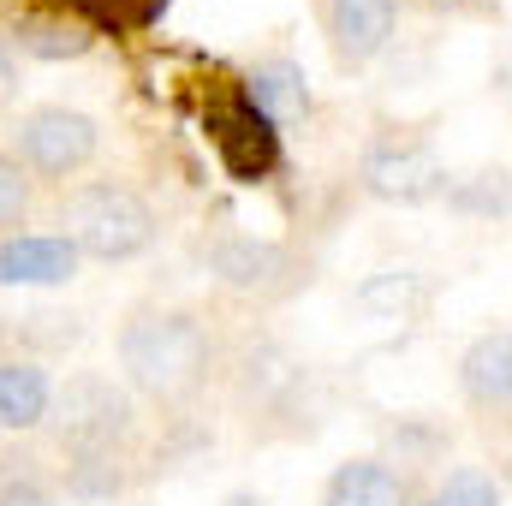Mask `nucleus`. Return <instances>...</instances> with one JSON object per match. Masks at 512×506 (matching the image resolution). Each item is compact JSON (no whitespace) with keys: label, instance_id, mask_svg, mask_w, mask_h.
<instances>
[{"label":"nucleus","instance_id":"1","mask_svg":"<svg viewBox=\"0 0 512 506\" xmlns=\"http://www.w3.org/2000/svg\"><path fill=\"white\" fill-rule=\"evenodd\" d=\"M209 364H215V346L191 310H155L149 304V310H131V322L120 328V370L155 405L191 399L209 381Z\"/></svg>","mask_w":512,"mask_h":506},{"label":"nucleus","instance_id":"2","mask_svg":"<svg viewBox=\"0 0 512 506\" xmlns=\"http://www.w3.org/2000/svg\"><path fill=\"white\" fill-rule=\"evenodd\" d=\"M203 137L233 185H262L280 167V126L245 96V84L215 78L203 84Z\"/></svg>","mask_w":512,"mask_h":506},{"label":"nucleus","instance_id":"3","mask_svg":"<svg viewBox=\"0 0 512 506\" xmlns=\"http://www.w3.org/2000/svg\"><path fill=\"white\" fill-rule=\"evenodd\" d=\"M66 239L78 245V256H96V262H131L155 245V209L114 179H96V185H78L66 197Z\"/></svg>","mask_w":512,"mask_h":506},{"label":"nucleus","instance_id":"4","mask_svg":"<svg viewBox=\"0 0 512 506\" xmlns=\"http://www.w3.org/2000/svg\"><path fill=\"white\" fill-rule=\"evenodd\" d=\"M54 441L66 459L78 453H120L126 435L137 429V405L126 387H114L108 376H72L66 387H54Z\"/></svg>","mask_w":512,"mask_h":506},{"label":"nucleus","instance_id":"5","mask_svg":"<svg viewBox=\"0 0 512 506\" xmlns=\"http://www.w3.org/2000/svg\"><path fill=\"white\" fill-rule=\"evenodd\" d=\"M364 191L376 203H429V197H447V167L435 155L429 137H411V131H382L370 149H364Z\"/></svg>","mask_w":512,"mask_h":506},{"label":"nucleus","instance_id":"6","mask_svg":"<svg viewBox=\"0 0 512 506\" xmlns=\"http://www.w3.org/2000/svg\"><path fill=\"white\" fill-rule=\"evenodd\" d=\"M12 149H18V167H30L42 179H66L96 161L102 126L78 108H30L12 131Z\"/></svg>","mask_w":512,"mask_h":506},{"label":"nucleus","instance_id":"7","mask_svg":"<svg viewBox=\"0 0 512 506\" xmlns=\"http://www.w3.org/2000/svg\"><path fill=\"white\" fill-rule=\"evenodd\" d=\"M203 262H209V274L227 292H245V298H286L304 280L298 256L286 251L280 239H256V233H221V239H209Z\"/></svg>","mask_w":512,"mask_h":506},{"label":"nucleus","instance_id":"8","mask_svg":"<svg viewBox=\"0 0 512 506\" xmlns=\"http://www.w3.org/2000/svg\"><path fill=\"white\" fill-rule=\"evenodd\" d=\"M78 245L66 233H6L0 239V286H66L78 274Z\"/></svg>","mask_w":512,"mask_h":506},{"label":"nucleus","instance_id":"9","mask_svg":"<svg viewBox=\"0 0 512 506\" xmlns=\"http://www.w3.org/2000/svg\"><path fill=\"white\" fill-rule=\"evenodd\" d=\"M399 0H328V36L346 66H370L393 42Z\"/></svg>","mask_w":512,"mask_h":506},{"label":"nucleus","instance_id":"10","mask_svg":"<svg viewBox=\"0 0 512 506\" xmlns=\"http://www.w3.org/2000/svg\"><path fill=\"white\" fill-rule=\"evenodd\" d=\"M459 393L477 411H507L512 405V328L477 334L459 358Z\"/></svg>","mask_w":512,"mask_h":506},{"label":"nucleus","instance_id":"11","mask_svg":"<svg viewBox=\"0 0 512 506\" xmlns=\"http://www.w3.org/2000/svg\"><path fill=\"white\" fill-rule=\"evenodd\" d=\"M322 506H411V483L387 459H346L334 465Z\"/></svg>","mask_w":512,"mask_h":506},{"label":"nucleus","instance_id":"12","mask_svg":"<svg viewBox=\"0 0 512 506\" xmlns=\"http://www.w3.org/2000/svg\"><path fill=\"white\" fill-rule=\"evenodd\" d=\"M54 411V376L36 358H0V429H36Z\"/></svg>","mask_w":512,"mask_h":506},{"label":"nucleus","instance_id":"13","mask_svg":"<svg viewBox=\"0 0 512 506\" xmlns=\"http://www.w3.org/2000/svg\"><path fill=\"white\" fill-rule=\"evenodd\" d=\"M239 84H245V96H251V102L268 114V120H274V126H292V120H304V114H310V84H304V66H298V60H286V54L256 60Z\"/></svg>","mask_w":512,"mask_h":506},{"label":"nucleus","instance_id":"14","mask_svg":"<svg viewBox=\"0 0 512 506\" xmlns=\"http://www.w3.org/2000/svg\"><path fill=\"white\" fill-rule=\"evenodd\" d=\"M12 42L24 54H36V60H78V54L96 48V30H84L78 18H66L54 6H36V12H24L12 24Z\"/></svg>","mask_w":512,"mask_h":506},{"label":"nucleus","instance_id":"15","mask_svg":"<svg viewBox=\"0 0 512 506\" xmlns=\"http://www.w3.org/2000/svg\"><path fill=\"white\" fill-rule=\"evenodd\" d=\"M42 6L78 18L96 36H137L149 24H161V12H167V0H42Z\"/></svg>","mask_w":512,"mask_h":506},{"label":"nucleus","instance_id":"16","mask_svg":"<svg viewBox=\"0 0 512 506\" xmlns=\"http://www.w3.org/2000/svg\"><path fill=\"white\" fill-rule=\"evenodd\" d=\"M126 489V459L120 453H78L66 459V495L72 501H114Z\"/></svg>","mask_w":512,"mask_h":506},{"label":"nucleus","instance_id":"17","mask_svg":"<svg viewBox=\"0 0 512 506\" xmlns=\"http://www.w3.org/2000/svg\"><path fill=\"white\" fill-rule=\"evenodd\" d=\"M447 203L459 215H512V173H471L459 185H447Z\"/></svg>","mask_w":512,"mask_h":506},{"label":"nucleus","instance_id":"18","mask_svg":"<svg viewBox=\"0 0 512 506\" xmlns=\"http://www.w3.org/2000/svg\"><path fill=\"white\" fill-rule=\"evenodd\" d=\"M417 506H501V483L489 471H477V465H459V471H447Z\"/></svg>","mask_w":512,"mask_h":506},{"label":"nucleus","instance_id":"19","mask_svg":"<svg viewBox=\"0 0 512 506\" xmlns=\"http://www.w3.org/2000/svg\"><path fill=\"white\" fill-rule=\"evenodd\" d=\"M423 298H429V286H423L417 274H376V280L358 292L364 310H417Z\"/></svg>","mask_w":512,"mask_h":506},{"label":"nucleus","instance_id":"20","mask_svg":"<svg viewBox=\"0 0 512 506\" xmlns=\"http://www.w3.org/2000/svg\"><path fill=\"white\" fill-rule=\"evenodd\" d=\"M24 465L30 459H0V506H60L54 489L36 471H24Z\"/></svg>","mask_w":512,"mask_h":506},{"label":"nucleus","instance_id":"21","mask_svg":"<svg viewBox=\"0 0 512 506\" xmlns=\"http://www.w3.org/2000/svg\"><path fill=\"white\" fill-rule=\"evenodd\" d=\"M30 209V179L12 155H0V227H18Z\"/></svg>","mask_w":512,"mask_h":506},{"label":"nucleus","instance_id":"22","mask_svg":"<svg viewBox=\"0 0 512 506\" xmlns=\"http://www.w3.org/2000/svg\"><path fill=\"white\" fill-rule=\"evenodd\" d=\"M18 96V60H12V42L0 36V108Z\"/></svg>","mask_w":512,"mask_h":506}]
</instances>
